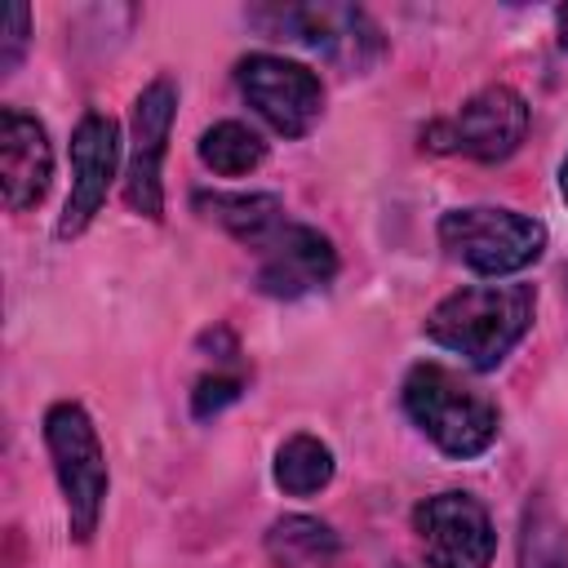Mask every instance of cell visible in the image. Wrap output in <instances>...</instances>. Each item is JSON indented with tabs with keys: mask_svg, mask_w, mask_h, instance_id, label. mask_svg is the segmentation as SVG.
<instances>
[{
	"mask_svg": "<svg viewBox=\"0 0 568 568\" xmlns=\"http://www.w3.org/2000/svg\"><path fill=\"white\" fill-rule=\"evenodd\" d=\"M532 311H537L532 284H470L448 293L426 315V337L453 351L462 364L488 373L528 333Z\"/></svg>",
	"mask_w": 568,
	"mask_h": 568,
	"instance_id": "cell-1",
	"label": "cell"
},
{
	"mask_svg": "<svg viewBox=\"0 0 568 568\" xmlns=\"http://www.w3.org/2000/svg\"><path fill=\"white\" fill-rule=\"evenodd\" d=\"M404 413L448 457H479L497 439V426H501L493 395H484L475 382H466L462 373H453L435 359L408 368Z\"/></svg>",
	"mask_w": 568,
	"mask_h": 568,
	"instance_id": "cell-2",
	"label": "cell"
},
{
	"mask_svg": "<svg viewBox=\"0 0 568 568\" xmlns=\"http://www.w3.org/2000/svg\"><path fill=\"white\" fill-rule=\"evenodd\" d=\"M44 444L53 457V475L67 501V524L75 541H89L98 532L102 519V501H106V453L98 439V426L89 422V413L71 399L53 404L44 413Z\"/></svg>",
	"mask_w": 568,
	"mask_h": 568,
	"instance_id": "cell-3",
	"label": "cell"
},
{
	"mask_svg": "<svg viewBox=\"0 0 568 568\" xmlns=\"http://www.w3.org/2000/svg\"><path fill=\"white\" fill-rule=\"evenodd\" d=\"M439 244L470 271L497 280V275H515L541 257L546 226L515 209L470 204V209H453L439 217Z\"/></svg>",
	"mask_w": 568,
	"mask_h": 568,
	"instance_id": "cell-4",
	"label": "cell"
},
{
	"mask_svg": "<svg viewBox=\"0 0 568 568\" xmlns=\"http://www.w3.org/2000/svg\"><path fill=\"white\" fill-rule=\"evenodd\" d=\"M235 84L244 93V102L284 138H302L311 133V124L324 111V89L320 75L293 58L280 53H248L235 67Z\"/></svg>",
	"mask_w": 568,
	"mask_h": 568,
	"instance_id": "cell-5",
	"label": "cell"
},
{
	"mask_svg": "<svg viewBox=\"0 0 568 568\" xmlns=\"http://www.w3.org/2000/svg\"><path fill=\"white\" fill-rule=\"evenodd\" d=\"M413 528L430 568H488L497 550L493 519L470 493H435L413 510Z\"/></svg>",
	"mask_w": 568,
	"mask_h": 568,
	"instance_id": "cell-6",
	"label": "cell"
},
{
	"mask_svg": "<svg viewBox=\"0 0 568 568\" xmlns=\"http://www.w3.org/2000/svg\"><path fill=\"white\" fill-rule=\"evenodd\" d=\"M173 115H178V84L169 75H155L133 102V146H129V169H124V200L133 213L151 222L164 213L160 164H164Z\"/></svg>",
	"mask_w": 568,
	"mask_h": 568,
	"instance_id": "cell-7",
	"label": "cell"
},
{
	"mask_svg": "<svg viewBox=\"0 0 568 568\" xmlns=\"http://www.w3.org/2000/svg\"><path fill=\"white\" fill-rule=\"evenodd\" d=\"M115 164H120V129L111 115L89 111L71 133V195H67L62 217H58V240L84 235V226L106 204V191L115 182Z\"/></svg>",
	"mask_w": 568,
	"mask_h": 568,
	"instance_id": "cell-8",
	"label": "cell"
},
{
	"mask_svg": "<svg viewBox=\"0 0 568 568\" xmlns=\"http://www.w3.org/2000/svg\"><path fill=\"white\" fill-rule=\"evenodd\" d=\"M524 133H528V102L506 84L479 89L448 124L430 129V138H444L439 146H453V151L484 160V164L515 155Z\"/></svg>",
	"mask_w": 568,
	"mask_h": 568,
	"instance_id": "cell-9",
	"label": "cell"
},
{
	"mask_svg": "<svg viewBox=\"0 0 568 568\" xmlns=\"http://www.w3.org/2000/svg\"><path fill=\"white\" fill-rule=\"evenodd\" d=\"M333 271H337V253L328 235H320L315 226H280L262 244L257 288L266 297H302V293L324 288Z\"/></svg>",
	"mask_w": 568,
	"mask_h": 568,
	"instance_id": "cell-10",
	"label": "cell"
},
{
	"mask_svg": "<svg viewBox=\"0 0 568 568\" xmlns=\"http://www.w3.org/2000/svg\"><path fill=\"white\" fill-rule=\"evenodd\" d=\"M53 178V151L44 124L13 106L0 111V195L9 213L36 209Z\"/></svg>",
	"mask_w": 568,
	"mask_h": 568,
	"instance_id": "cell-11",
	"label": "cell"
},
{
	"mask_svg": "<svg viewBox=\"0 0 568 568\" xmlns=\"http://www.w3.org/2000/svg\"><path fill=\"white\" fill-rule=\"evenodd\" d=\"M280 27H288L302 44H311V49H320L328 58L355 62V67H364V58H377L382 53V40H377V27L368 22V13L346 9V4L284 9L280 13Z\"/></svg>",
	"mask_w": 568,
	"mask_h": 568,
	"instance_id": "cell-12",
	"label": "cell"
},
{
	"mask_svg": "<svg viewBox=\"0 0 568 568\" xmlns=\"http://www.w3.org/2000/svg\"><path fill=\"white\" fill-rule=\"evenodd\" d=\"M195 204L217 222V226H226L235 240H244V244H266L280 226H284V204H280V195H244V191H235V195H226V191H200L195 195Z\"/></svg>",
	"mask_w": 568,
	"mask_h": 568,
	"instance_id": "cell-13",
	"label": "cell"
},
{
	"mask_svg": "<svg viewBox=\"0 0 568 568\" xmlns=\"http://www.w3.org/2000/svg\"><path fill=\"white\" fill-rule=\"evenodd\" d=\"M266 550L275 568H333L337 564V532L311 515H284L266 532Z\"/></svg>",
	"mask_w": 568,
	"mask_h": 568,
	"instance_id": "cell-14",
	"label": "cell"
},
{
	"mask_svg": "<svg viewBox=\"0 0 568 568\" xmlns=\"http://www.w3.org/2000/svg\"><path fill=\"white\" fill-rule=\"evenodd\" d=\"M333 479V448L315 435H293L275 448V484L288 497H311Z\"/></svg>",
	"mask_w": 568,
	"mask_h": 568,
	"instance_id": "cell-15",
	"label": "cell"
},
{
	"mask_svg": "<svg viewBox=\"0 0 568 568\" xmlns=\"http://www.w3.org/2000/svg\"><path fill=\"white\" fill-rule=\"evenodd\" d=\"M200 160L222 173V178H240V173H253L262 160H266V142L240 124V120H222L213 129L200 133Z\"/></svg>",
	"mask_w": 568,
	"mask_h": 568,
	"instance_id": "cell-16",
	"label": "cell"
},
{
	"mask_svg": "<svg viewBox=\"0 0 568 568\" xmlns=\"http://www.w3.org/2000/svg\"><path fill=\"white\" fill-rule=\"evenodd\" d=\"M519 568H568V532L559 528V519L541 501L524 510Z\"/></svg>",
	"mask_w": 568,
	"mask_h": 568,
	"instance_id": "cell-17",
	"label": "cell"
},
{
	"mask_svg": "<svg viewBox=\"0 0 568 568\" xmlns=\"http://www.w3.org/2000/svg\"><path fill=\"white\" fill-rule=\"evenodd\" d=\"M27 31H31V9L27 4H4L0 9V71L9 75L27 49Z\"/></svg>",
	"mask_w": 568,
	"mask_h": 568,
	"instance_id": "cell-18",
	"label": "cell"
},
{
	"mask_svg": "<svg viewBox=\"0 0 568 568\" xmlns=\"http://www.w3.org/2000/svg\"><path fill=\"white\" fill-rule=\"evenodd\" d=\"M231 399H240V377L213 373V377H200V386H195V395H191V408H195V417H213V413H222Z\"/></svg>",
	"mask_w": 568,
	"mask_h": 568,
	"instance_id": "cell-19",
	"label": "cell"
},
{
	"mask_svg": "<svg viewBox=\"0 0 568 568\" xmlns=\"http://www.w3.org/2000/svg\"><path fill=\"white\" fill-rule=\"evenodd\" d=\"M559 44H564V49H568V4H564V9H559Z\"/></svg>",
	"mask_w": 568,
	"mask_h": 568,
	"instance_id": "cell-20",
	"label": "cell"
},
{
	"mask_svg": "<svg viewBox=\"0 0 568 568\" xmlns=\"http://www.w3.org/2000/svg\"><path fill=\"white\" fill-rule=\"evenodd\" d=\"M559 186H564V200H568V160H564V169H559Z\"/></svg>",
	"mask_w": 568,
	"mask_h": 568,
	"instance_id": "cell-21",
	"label": "cell"
}]
</instances>
